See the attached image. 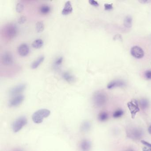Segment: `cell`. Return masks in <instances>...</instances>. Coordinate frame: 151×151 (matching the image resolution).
<instances>
[{
	"instance_id": "cell-14",
	"label": "cell",
	"mask_w": 151,
	"mask_h": 151,
	"mask_svg": "<svg viewBox=\"0 0 151 151\" xmlns=\"http://www.w3.org/2000/svg\"><path fill=\"white\" fill-rule=\"evenodd\" d=\"M125 85V82L122 81L115 80L113 81L110 82L107 85V88L111 89L116 87H122Z\"/></svg>"
},
{
	"instance_id": "cell-11",
	"label": "cell",
	"mask_w": 151,
	"mask_h": 151,
	"mask_svg": "<svg viewBox=\"0 0 151 151\" xmlns=\"http://www.w3.org/2000/svg\"><path fill=\"white\" fill-rule=\"evenodd\" d=\"M29 47L26 43H22L18 48V52L20 56L25 57L29 53Z\"/></svg>"
},
{
	"instance_id": "cell-35",
	"label": "cell",
	"mask_w": 151,
	"mask_h": 151,
	"mask_svg": "<svg viewBox=\"0 0 151 151\" xmlns=\"http://www.w3.org/2000/svg\"><path fill=\"white\" fill-rule=\"evenodd\" d=\"M148 131L149 134H151V125L149 126V127L148 128Z\"/></svg>"
},
{
	"instance_id": "cell-7",
	"label": "cell",
	"mask_w": 151,
	"mask_h": 151,
	"mask_svg": "<svg viewBox=\"0 0 151 151\" xmlns=\"http://www.w3.org/2000/svg\"><path fill=\"white\" fill-rule=\"evenodd\" d=\"M128 106L130 111L132 118H134L136 113L140 111L138 102L135 99H133L131 101L128 102Z\"/></svg>"
},
{
	"instance_id": "cell-28",
	"label": "cell",
	"mask_w": 151,
	"mask_h": 151,
	"mask_svg": "<svg viewBox=\"0 0 151 151\" xmlns=\"http://www.w3.org/2000/svg\"><path fill=\"white\" fill-rule=\"evenodd\" d=\"M26 21V18L24 16H21L18 19V22L21 24H23Z\"/></svg>"
},
{
	"instance_id": "cell-13",
	"label": "cell",
	"mask_w": 151,
	"mask_h": 151,
	"mask_svg": "<svg viewBox=\"0 0 151 151\" xmlns=\"http://www.w3.org/2000/svg\"><path fill=\"white\" fill-rule=\"evenodd\" d=\"M73 8L71 1H67L65 3L63 9L62 11V14L63 15H69L72 12Z\"/></svg>"
},
{
	"instance_id": "cell-24",
	"label": "cell",
	"mask_w": 151,
	"mask_h": 151,
	"mask_svg": "<svg viewBox=\"0 0 151 151\" xmlns=\"http://www.w3.org/2000/svg\"><path fill=\"white\" fill-rule=\"evenodd\" d=\"M123 114L124 111H123L122 110L119 109V110H117L115 112H114L113 116L115 118H118L122 117L123 115Z\"/></svg>"
},
{
	"instance_id": "cell-22",
	"label": "cell",
	"mask_w": 151,
	"mask_h": 151,
	"mask_svg": "<svg viewBox=\"0 0 151 151\" xmlns=\"http://www.w3.org/2000/svg\"><path fill=\"white\" fill-rule=\"evenodd\" d=\"M44 29V24L43 22L38 21L36 24V29L38 33H41Z\"/></svg>"
},
{
	"instance_id": "cell-5",
	"label": "cell",
	"mask_w": 151,
	"mask_h": 151,
	"mask_svg": "<svg viewBox=\"0 0 151 151\" xmlns=\"http://www.w3.org/2000/svg\"><path fill=\"white\" fill-rule=\"evenodd\" d=\"M27 119L25 116H21L17 119L12 126V129L14 132L20 131L27 124Z\"/></svg>"
},
{
	"instance_id": "cell-30",
	"label": "cell",
	"mask_w": 151,
	"mask_h": 151,
	"mask_svg": "<svg viewBox=\"0 0 151 151\" xmlns=\"http://www.w3.org/2000/svg\"><path fill=\"white\" fill-rule=\"evenodd\" d=\"M90 4L91 5H93V6H95V7H98L99 6V4L97 1H94V0H90L89 1Z\"/></svg>"
},
{
	"instance_id": "cell-15",
	"label": "cell",
	"mask_w": 151,
	"mask_h": 151,
	"mask_svg": "<svg viewBox=\"0 0 151 151\" xmlns=\"http://www.w3.org/2000/svg\"><path fill=\"white\" fill-rule=\"evenodd\" d=\"M44 60V55H41L39 56L37 59H36V60L32 63L31 66V67L33 69H35L37 68L39 65L41 64V63H43Z\"/></svg>"
},
{
	"instance_id": "cell-2",
	"label": "cell",
	"mask_w": 151,
	"mask_h": 151,
	"mask_svg": "<svg viewBox=\"0 0 151 151\" xmlns=\"http://www.w3.org/2000/svg\"><path fill=\"white\" fill-rule=\"evenodd\" d=\"M94 104L97 107L103 106L107 102V97L105 93L102 91H97L93 97Z\"/></svg>"
},
{
	"instance_id": "cell-34",
	"label": "cell",
	"mask_w": 151,
	"mask_h": 151,
	"mask_svg": "<svg viewBox=\"0 0 151 151\" xmlns=\"http://www.w3.org/2000/svg\"><path fill=\"white\" fill-rule=\"evenodd\" d=\"M140 2H141V3H149V2H151V1H139Z\"/></svg>"
},
{
	"instance_id": "cell-19",
	"label": "cell",
	"mask_w": 151,
	"mask_h": 151,
	"mask_svg": "<svg viewBox=\"0 0 151 151\" xmlns=\"http://www.w3.org/2000/svg\"><path fill=\"white\" fill-rule=\"evenodd\" d=\"M90 128H91V124L90 123L86 121L82 123L81 129L82 131L83 132H87L90 130Z\"/></svg>"
},
{
	"instance_id": "cell-21",
	"label": "cell",
	"mask_w": 151,
	"mask_h": 151,
	"mask_svg": "<svg viewBox=\"0 0 151 151\" xmlns=\"http://www.w3.org/2000/svg\"><path fill=\"white\" fill-rule=\"evenodd\" d=\"M139 103L140 107L143 110H146L149 107V102L146 99L143 98V99H141Z\"/></svg>"
},
{
	"instance_id": "cell-32",
	"label": "cell",
	"mask_w": 151,
	"mask_h": 151,
	"mask_svg": "<svg viewBox=\"0 0 151 151\" xmlns=\"http://www.w3.org/2000/svg\"><path fill=\"white\" fill-rule=\"evenodd\" d=\"M143 151H151V148L148 147H145L143 148Z\"/></svg>"
},
{
	"instance_id": "cell-4",
	"label": "cell",
	"mask_w": 151,
	"mask_h": 151,
	"mask_svg": "<svg viewBox=\"0 0 151 151\" xmlns=\"http://www.w3.org/2000/svg\"><path fill=\"white\" fill-rule=\"evenodd\" d=\"M143 133L142 130L137 127L130 128L127 131V136L134 140L140 139L143 136Z\"/></svg>"
},
{
	"instance_id": "cell-29",
	"label": "cell",
	"mask_w": 151,
	"mask_h": 151,
	"mask_svg": "<svg viewBox=\"0 0 151 151\" xmlns=\"http://www.w3.org/2000/svg\"><path fill=\"white\" fill-rule=\"evenodd\" d=\"M145 77L148 80H151V71H147L144 73Z\"/></svg>"
},
{
	"instance_id": "cell-17",
	"label": "cell",
	"mask_w": 151,
	"mask_h": 151,
	"mask_svg": "<svg viewBox=\"0 0 151 151\" xmlns=\"http://www.w3.org/2000/svg\"><path fill=\"white\" fill-rule=\"evenodd\" d=\"M31 45L33 48H35V49H39L43 46V40L40 39H37L33 42Z\"/></svg>"
},
{
	"instance_id": "cell-25",
	"label": "cell",
	"mask_w": 151,
	"mask_h": 151,
	"mask_svg": "<svg viewBox=\"0 0 151 151\" xmlns=\"http://www.w3.org/2000/svg\"><path fill=\"white\" fill-rule=\"evenodd\" d=\"M24 9V5L21 2H18L17 4L16 7V10L18 13H21L22 12Z\"/></svg>"
},
{
	"instance_id": "cell-31",
	"label": "cell",
	"mask_w": 151,
	"mask_h": 151,
	"mask_svg": "<svg viewBox=\"0 0 151 151\" xmlns=\"http://www.w3.org/2000/svg\"><path fill=\"white\" fill-rule=\"evenodd\" d=\"M141 142L143 144L145 145V146H147V147H148L150 148H151V144L149 143L147 141H145V140H141Z\"/></svg>"
},
{
	"instance_id": "cell-10",
	"label": "cell",
	"mask_w": 151,
	"mask_h": 151,
	"mask_svg": "<svg viewBox=\"0 0 151 151\" xmlns=\"http://www.w3.org/2000/svg\"><path fill=\"white\" fill-rule=\"evenodd\" d=\"M131 53L132 56L136 59L142 58L144 55V51L143 49L137 46H135L132 47Z\"/></svg>"
},
{
	"instance_id": "cell-3",
	"label": "cell",
	"mask_w": 151,
	"mask_h": 151,
	"mask_svg": "<svg viewBox=\"0 0 151 151\" xmlns=\"http://www.w3.org/2000/svg\"><path fill=\"white\" fill-rule=\"evenodd\" d=\"M17 33V26L13 24H8L4 27L3 30L4 36L8 39H11L15 38Z\"/></svg>"
},
{
	"instance_id": "cell-23",
	"label": "cell",
	"mask_w": 151,
	"mask_h": 151,
	"mask_svg": "<svg viewBox=\"0 0 151 151\" xmlns=\"http://www.w3.org/2000/svg\"><path fill=\"white\" fill-rule=\"evenodd\" d=\"M132 18L130 16H128L126 17L124 20V25L127 27H130L132 26Z\"/></svg>"
},
{
	"instance_id": "cell-16",
	"label": "cell",
	"mask_w": 151,
	"mask_h": 151,
	"mask_svg": "<svg viewBox=\"0 0 151 151\" xmlns=\"http://www.w3.org/2000/svg\"><path fill=\"white\" fill-rule=\"evenodd\" d=\"M63 78L64 80L69 83H72L74 82L75 80V78L74 76L70 74L68 72H65L63 73Z\"/></svg>"
},
{
	"instance_id": "cell-18",
	"label": "cell",
	"mask_w": 151,
	"mask_h": 151,
	"mask_svg": "<svg viewBox=\"0 0 151 151\" xmlns=\"http://www.w3.org/2000/svg\"><path fill=\"white\" fill-rule=\"evenodd\" d=\"M51 11V8L49 5H43L40 7L39 11L40 13L43 15H46L49 13Z\"/></svg>"
},
{
	"instance_id": "cell-33",
	"label": "cell",
	"mask_w": 151,
	"mask_h": 151,
	"mask_svg": "<svg viewBox=\"0 0 151 151\" xmlns=\"http://www.w3.org/2000/svg\"><path fill=\"white\" fill-rule=\"evenodd\" d=\"M125 151H136L134 150V149L133 148H128L127 149H126Z\"/></svg>"
},
{
	"instance_id": "cell-6",
	"label": "cell",
	"mask_w": 151,
	"mask_h": 151,
	"mask_svg": "<svg viewBox=\"0 0 151 151\" xmlns=\"http://www.w3.org/2000/svg\"><path fill=\"white\" fill-rule=\"evenodd\" d=\"M26 88V85L25 84H20L12 88L9 90V94L12 97L20 95L19 94L23 92L25 90Z\"/></svg>"
},
{
	"instance_id": "cell-20",
	"label": "cell",
	"mask_w": 151,
	"mask_h": 151,
	"mask_svg": "<svg viewBox=\"0 0 151 151\" xmlns=\"http://www.w3.org/2000/svg\"><path fill=\"white\" fill-rule=\"evenodd\" d=\"M109 118V115L107 112H102L98 114V119L99 121L104 122L106 121Z\"/></svg>"
},
{
	"instance_id": "cell-26",
	"label": "cell",
	"mask_w": 151,
	"mask_h": 151,
	"mask_svg": "<svg viewBox=\"0 0 151 151\" xmlns=\"http://www.w3.org/2000/svg\"><path fill=\"white\" fill-rule=\"evenodd\" d=\"M63 62V58L62 57H59L56 59L54 63V66L55 67H59L62 64Z\"/></svg>"
},
{
	"instance_id": "cell-27",
	"label": "cell",
	"mask_w": 151,
	"mask_h": 151,
	"mask_svg": "<svg viewBox=\"0 0 151 151\" xmlns=\"http://www.w3.org/2000/svg\"><path fill=\"white\" fill-rule=\"evenodd\" d=\"M104 7L106 10H111L113 9V4H105Z\"/></svg>"
},
{
	"instance_id": "cell-8",
	"label": "cell",
	"mask_w": 151,
	"mask_h": 151,
	"mask_svg": "<svg viewBox=\"0 0 151 151\" xmlns=\"http://www.w3.org/2000/svg\"><path fill=\"white\" fill-rule=\"evenodd\" d=\"M25 99L24 95H20L13 97V98L10 99L9 101V106L11 107H17L21 105Z\"/></svg>"
},
{
	"instance_id": "cell-9",
	"label": "cell",
	"mask_w": 151,
	"mask_h": 151,
	"mask_svg": "<svg viewBox=\"0 0 151 151\" xmlns=\"http://www.w3.org/2000/svg\"><path fill=\"white\" fill-rule=\"evenodd\" d=\"M13 57L10 52L6 51L2 54L1 62L5 66H10L13 63Z\"/></svg>"
},
{
	"instance_id": "cell-36",
	"label": "cell",
	"mask_w": 151,
	"mask_h": 151,
	"mask_svg": "<svg viewBox=\"0 0 151 151\" xmlns=\"http://www.w3.org/2000/svg\"><path fill=\"white\" fill-rule=\"evenodd\" d=\"M13 151H23L21 149H19V148H17V149H14Z\"/></svg>"
},
{
	"instance_id": "cell-12",
	"label": "cell",
	"mask_w": 151,
	"mask_h": 151,
	"mask_svg": "<svg viewBox=\"0 0 151 151\" xmlns=\"http://www.w3.org/2000/svg\"><path fill=\"white\" fill-rule=\"evenodd\" d=\"M80 148L82 151H90L91 148V143L88 140H82L80 144Z\"/></svg>"
},
{
	"instance_id": "cell-1",
	"label": "cell",
	"mask_w": 151,
	"mask_h": 151,
	"mask_svg": "<svg viewBox=\"0 0 151 151\" xmlns=\"http://www.w3.org/2000/svg\"><path fill=\"white\" fill-rule=\"evenodd\" d=\"M51 114V111L46 109H40L35 112L32 116V119L34 122L40 124L43 122L45 118L49 117Z\"/></svg>"
}]
</instances>
